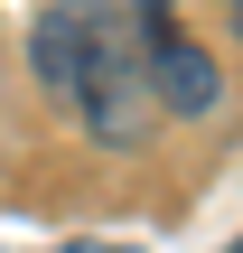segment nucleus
<instances>
[{"instance_id": "f257e3e1", "label": "nucleus", "mask_w": 243, "mask_h": 253, "mask_svg": "<svg viewBox=\"0 0 243 253\" xmlns=\"http://www.w3.org/2000/svg\"><path fill=\"white\" fill-rule=\"evenodd\" d=\"M28 56L47 75V94L75 103V122L103 141V150H131L150 131V75H140V38L112 0H47L37 28H28Z\"/></svg>"}, {"instance_id": "f03ea898", "label": "nucleus", "mask_w": 243, "mask_h": 253, "mask_svg": "<svg viewBox=\"0 0 243 253\" xmlns=\"http://www.w3.org/2000/svg\"><path fill=\"white\" fill-rule=\"evenodd\" d=\"M122 19H131V38H140V75H150V103H169V113H187V122L225 103V75H215V56H206V47L178 28V9H169V0H131Z\"/></svg>"}, {"instance_id": "7ed1b4c3", "label": "nucleus", "mask_w": 243, "mask_h": 253, "mask_svg": "<svg viewBox=\"0 0 243 253\" xmlns=\"http://www.w3.org/2000/svg\"><path fill=\"white\" fill-rule=\"evenodd\" d=\"M225 19H234V28H243V0H225Z\"/></svg>"}]
</instances>
